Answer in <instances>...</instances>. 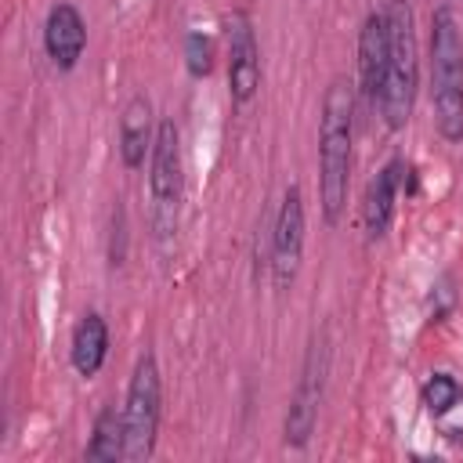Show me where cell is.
Listing matches in <instances>:
<instances>
[{
    "label": "cell",
    "instance_id": "obj_1",
    "mask_svg": "<svg viewBox=\"0 0 463 463\" xmlns=\"http://www.w3.org/2000/svg\"><path fill=\"white\" fill-rule=\"evenodd\" d=\"M351 141H354V90L344 76L329 80L318 116V203L326 224H340L351 192Z\"/></svg>",
    "mask_w": 463,
    "mask_h": 463
},
{
    "label": "cell",
    "instance_id": "obj_2",
    "mask_svg": "<svg viewBox=\"0 0 463 463\" xmlns=\"http://www.w3.org/2000/svg\"><path fill=\"white\" fill-rule=\"evenodd\" d=\"M430 98L445 141H463V33L452 4L430 14Z\"/></svg>",
    "mask_w": 463,
    "mask_h": 463
},
{
    "label": "cell",
    "instance_id": "obj_3",
    "mask_svg": "<svg viewBox=\"0 0 463 463\" xmlns=\"http://www.w3.org/2000/svg\"><path fill=\"white\" fill-rule=\"evenodd\" d=\"M181 199H184L181 134L174 119H159V134L148 156V228H152V242L163 260H170L174 242H177Z\"/></svg>",
    "mask_w": 463,
    "mask_h": 463
},
{
    "label": "cell",
    "instance_id": "obj_4",
    "mask_svg": "<svg viewBox=\"0 0 463 463\" xmlns=\"http://www.w3.org/2000/svg\"><path fill=\"white\" fill-rule=\"evenodd\" d=\"M387 29H391V54H387V76L380 94V116L387 130H402L412 119L416 105V83H420V47H416V14L409 0H387L383 7Z\"/></svg>",
    "mask_w": 463,
    "mask_h": 463
},
{
    "label": "cell",
    "instance_id": "obj_5",
    "mask_svg": "<svg viewBox=\"0 0 463 463\" xmlns=\"http://www.w3.org/2000/svg\"><path fill=\"white\" fill-rule=\"evenodd\" d=\"M159 412H163V380L156 354L145 351L134 362L130 383H127V402H123V430H127V456L130 463L152 459L156 452V434H159Z\"/></svg>",
    "mask_w": 463,
    "mask_h": 463
},
{
    "label": "cell",
    "instance_id": "obj_6",
    "mask_svg": "<svg viewBox=\"0 0 463 463\" xmlns=\"http://www.w3.org/2000/svg\"><path fill=\"white\" fill-rule=\"evenodd\" d=\"M329 362H333V347H329V333L318 329L307 344L297 387L289 394V409H286V423H282V441L289 449H304L315 434L318 423V405L326 394V380H329Z\"/></svg>",
    "mask_w": 463,
    "mask_h": 463
},
{
    "label": "cell",
    "instance_id": "obj_7",
    "mask_svg": "<svg viewBox=\"0 0 463 463\" xmlns=\"http://www.w3.org/2000/svg\"><path fill=\"white\" fill-rule=\"evenodd\" d=\"M304 228H307L304 192L293 181V184H286L275 224H271V268L268 271H271L275 289H289L297 282V271H300V260H304Z\"/></svg>",
    "mask_w": 463,
    "mask_h": 463
},
{
    "label": "cell",
    "instance_id": "obj_8",
    "mask_svg": "<svg viewBox=\"0 0 463 463\" xmlns=\"http://www.w3.org/2000/svg\"><path fill=\"white\" fill-rule=\"evenodd\" d=\"M224 33H228V98L232 105H246L260 87L257 33L246 11H232L224 22Z\"/></svg>",
    "mask_w": 463,
    "mask_h": 463
},
{
    "label": "cell",
    "instance_id": "obj_9",
    "mask_svg": "<svg viewBox=\"0 0 463 463\" xmlns=\"http://www.w3.org/2000/svg\"><path fill=\"white\" fill-rule=\"evenodd\" d=\"M387 54H391V29L383 11H369L358 33V90L362 98L376 109L383 94V76H387Z\"/></svg>",
    "mask_w": 463,
    "mask_h": 463
},
{
    "label": "cell",
    "instance_id": "obj_10",
    "mask_svg": "<svg viewBox=\"0 0 463 463\" xmlns=\"http://www.w3.org/2000/svg\"><path fill=\"white\" fill-rule=\"evenodd\" d=\"M87 47V22L76 4H54L43 22V51L58 72H72Z\"/></svg>",
    "mask_w": 463,
    "mask_h": 463
},
{
    "label": "cell",
    "instance_id": "obj_11",
    "mask_svg": "<svg viewBox=\"0 0 463 463\" xmlns=\"http://www.w3.org/2000/svg\"><path fill=\"white\" fill-rule=\"evenodd\" d=\"M405 159L402 156H394V159H387L376 174H373V181H369V188H365V203H362V221H365V235H369V242H380L387 232H391V221H394V203H398V192H402V177H405Z\"/></svg>",
    "mask_w": 463,
    "mask_h": 463
},
{
    "label": "cell",
    "instance_id": "obj_12",
    "mask_svg": "<svg viewBox=\"0 0 463 463\" xmlns=\"http://www.w3.org/2000/svg\"><path fill=\"white\" fill-rule=\"evenodd\" d=\"M156 134H159V123L152 116V101L145 94H134L119 116V156H123L127 170L145 166V159L152 156Z\"/></svg>",
    "mask_w": 463,
    "mask_h": 463
},
{
    "label": "cell",
    "instance_id": "obj_13",
    "mask_svg": "<svg viewBox=\"0 0 463 463\" xmlns=\"http://www.w3.org/2000/svg\"><path fill=\"white\" fill-rule=\"evenodd\" d=\"M109 358V326L98 311H83L76 329H72V344H69V362L80 376H98V369Z\"/></svg>",
    "mask_w": 463,
    "mask_h": 463
},
{
    "label": "cell",
    "instance_id": "obj_14",
    "mask_svg": "<svg viewBox=\"0 0 463 463\" xmlns=\"http://www.w3.org/2000/svg\"><path fill=\"white\" fill-rule=\"evenodd\" d=\"M83 456L90 463H116L127 456V430H123V409H116L112 402L98 412L94 420V430H90V441L83 449Z\"/></svg>",
    "mask_w": 463,
    "mask_h": 463
},
{
    "label": "cell",
    "instance_id": "obj_15",
    "mask_svg": "<svg viewBox=\"0 0 463 463\" xmlns=\"http://www.w3.org/2000/svg\"><path fill=\"white\" fill-rule=\"evenodd\" d=\"M420 402L434 420H441L463 402V383L456 376H449V373H430L423 380V387H420Z\"/></svg>",
    "mask_w": 463,
    "mask_h": 463
},
{
    "label": "cell",
    "instance_id": "obj_16",
    "mask_svg": "<svg viewBox=\"0 0 463 463\" xmlns=\"http://www.w3.org/2000/svg\"><path fill=\"white\" fill-rule=\"evenodd\" d=\"M184 69H188L192 80H203L213 69V40L203 29L184 33Z\"/></svg>",
    "mask_w": 463,
    "mask_h": 463
},
{
    "label": "cell",
    "instance_id": "obj_17",
    "mask_svg": "<svg viewBox=\"0 0 463 463\" xmlns=\"http://www.w3.org/2000/svg\"><path fill=\"white\" fill-rule=\"evenodd\" d=\"M123 257H127V213L116 203V210H112V239H109V260H112V268L123 264Z\"/></svg>",
    "mask_w": 463,
    "mask_h": 463
},
{
    "label": "cell",
    "instance_id": "obj_18",
    "mask_svg": "<svg viewBox=\"0 0 463 463\" xmlns=\"http://www.w3.org/2000/svg\"><path fill=\"white\" fill-rule=\"evenodd\" d=\"M430 297H438V304H434V318L430 322H441L449 311H452V304H456V293H452V279L445 275L438 286H434V293Z\"/></svg>",
    "mask_w": 463,
    "mask_h": 463
}]
</instances>
